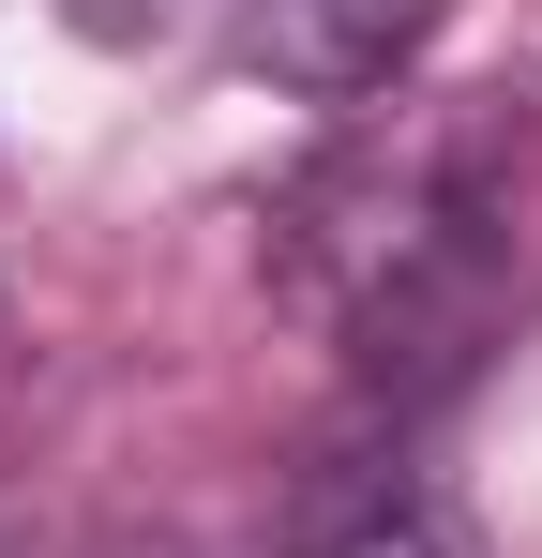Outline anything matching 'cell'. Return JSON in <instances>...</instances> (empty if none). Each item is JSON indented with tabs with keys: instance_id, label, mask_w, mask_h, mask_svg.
<instances>
[{
	"instance_id": "2",
	"label": "cell",
	"mask_w": 542,
	"mask_h": 558,
	"mask_svg": "<svg viewBox=\"0 0 542 558\" xmlns=\"http://www.w3.org/2000/svg\"><path fill=\"white\" fill-rule=\"evenodd\" d=\"M422 31H438V0H242V61L286 76V92H317V106L377 92Z\"/></svg>"
},
{
	"instance_id": "1",
	"label": "cell",
	"mask_w": 542,
	"mask_h": 558,
	"mask_svg": "<svg viewBox=\"0 0 542 558\" xmlns=\"http://www.w3.org/2000/svg\"><path fill=\"white\" fill-rule=\"evenodd\" d=\"M286 227H301V242H286L301 287L332 302V332H347L361 363H392V348H438L452 363V332H482L497 196H482V136H467V121H407V136L332 151Z\"/></svg>"
},
{
	"instance_id": "3",
	"label": "cell",
	"mask_w": 542,
	"mask_h": 558,
	"mask_svg": "<svg viewBox=\"0 0 542 558\" xmlns=\"http://www.w3.org/2000/svg\"><path fill=\"white\" fill-rule=\"evenodd\" d=\"M332 558H467V544H452L438 513H377V529H347Z\"/></svg>"
}]
</instances>
